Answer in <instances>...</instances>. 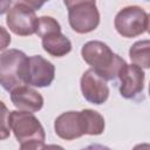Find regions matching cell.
Masks as SVG:
<instances>
[{
  "label": "cell",
  "mask_w": 150,
  "mask_h": 150,
  "mask_svg": "<svg viewBox=\"0 0 150 150\" xmlns=\"http://www.w3.org/2000/svg\"><path fill=\"white\" fill-rule=\"evenodd\" d=\"M81 56L105 81L117 79L122 68L127 64L124 59L115 54L107 43L98 40L86 42L81 48Z\"/></svg>",
  "instance_id": "1"
},
{
  "label": "cell",
  "mask_w": 150,
  "mask_h": 150,
  "mask_svg": "<svg viewBox=\"0 0 150 150\" xmlns=\"http://www.w3.org/2000/svg\"><path fill=\"white\" fill-rule=\"evenodd\" d=\"M8 128L13 131L21 149H42L46 146L45 129L33 112L25 110L9 111Z\"/></svg>",
  "instance_id": "2"
},
{
  "label": "cell",
  "mask_w": 150,
  "mask_h": 150,
  "mask_svg": "<svg viewBox=\"0 0 150 150\" xmlns=\"http://www.w3.org/2000/svg\"><path fill=\"white\" fill-rule=\"evenodd\" d=\"M29 57L19 49L2 50L0 56V83L1 87L12 91L16 87L27 84Z\"/></svg>",
  "instance_id": "3"
},
{
  "label": "cell",
  "mask_w": 150,
  "mask_h": 150,
  "mask_svg": "<svg viewBox=\"0 0 150 150\" xmlns=\"http://www.w3.org/2000/svg\"><path fill=\"white\" fill-rule=\"evenodd\" d=\"M148 14L139 6H127L115 16L114 26L116 32L127 39L142 35L146 30Z\"/></svg>",
  "instance_id": "4"
},
{
  "label": "cell",
  "mask_w": 150,
  "mask_h": 150,
  "mask_svg": "<svg viewBox=\"0 0 150 150\" xmlns=\"http://www.w3.org/2000/svg\"><path fill=\"white\" fill-rule=\"evenodd\" d=\"M6 23L11 32L19 36L36 34L39 18L35 11L25 4H14L7 13Z\"/></svg>",
  "instance_id": "5"
},
{
  "label": "cell",
  "mask_w": 150,
  "mask_h": 150,
  "mask_svg": "<svg viewBox=\"0 0 150 150\" xmlns=\"http://www.w3.org/2000/svg\"><path fill=\"white\" fill-rule=\"evenodd\" d=\"M68 22L71 29L79 34H87L100 25V12L96 4L84 2L68 9Z\"/></svg>",
  "instance_id": "6"
},
{
  "label": "cell",
  "mask_w": 150,
  "mask_h": 150,
  "mask_svg": "<svg viewBox=\"0 0 150 150\" xmlns=\"http://www.w3.org/2000/svg\"><path fill=\"white\" fill-rule=\"evenodd\" d=\"M82 96L89 103L100 105L109 97V87L107 81L102 79L93 68L86 70L80 80Z\"/></svg>",
  "instance_id": "7"
},
{
  "label": "cell",
  "mask_w": 150,
  "mask_h": 150,
  "mask_svg": "<svg viewBox=\"0 0 150 150\" xmlns=\"http://www.w3.org/2000/svg\"><path fill=\"white\" fill-rule=\"evenodd\" d=\"M120 94L124 98H135L137 95H139L143 91L144 88V79L145 74L143 71V68L132 63V64H125L120 75Z\"/></svg>",
  "instance_id": "8"
},
{
  "label": "cell",
  "mask_w": 150,
  "mask_h": 150,
  "mask_svg": "<svg viewBox=\"0 0 150 150\" xmlns=\"http://www.w3.org/2000/svg\"><path fill=\"white\" fill-rule=\"evenodd\" d=\"M55 77V67L47 59L41 55H33L29 57L27 84L32 87L43 88L49 87Z\"/></svg>",
  "instance_id": "9"
},
{
  "label": "cell",
  "mask_w": 150,
  "mask_h": 150,
  "mask_svg": "<svg viewBox=\"0 0 150 150\" xmlns=\"http://www.w3.org/2000/svg\"><path fill=\"white\" fill-rule=\"evenodd\" d=\"M55 134L66 141H73L83 136L80 111H66L59 115L54 121Z\"/></svg>",
  "instance_id": "10"
},
{
  "label": "cell",
  "mask_w": 150,
  "mask_h": 150,
  "mask_svg": "<svg viewBox=\"0 0 150 150\" xmlns=\"http://www.w3.org/2000/svg\"><path fill=\"white\" fill-rule=\"evenodd\" d=\"M9 93L13 105L19 110L36 112L43 107L42 95L34 88L29 87V84H22L20 87H16Z\"/></svg>",
  "instance_id": "11"
},
{
  "label": "cell",
  "mask_w": 150,
  "mask_h": 150,
  "mask_svg": "<svg viewBox=\"0 0 150 150\" xmlns=\"http://www.w3.org/2000/svg\"><path fill=\"white\" fill-rule=\"evenodd\" d=\"M42 48L49 55L54 57H62L70 53L71 42L70 40L60 32H53L41 38Z\"/></svg>",
  "instance_id": "12"
},
{
  "label": "cell",
  "mask_w": 150,
  "mask_h": 150,
  "mask_svg": "<svg viewBox=\"0 0 150 150\" xmlns=\"http://www.w3.org/2000/svg\"><path fill=\"white\" fill-rule=\"evenodd\" d=\"M81 115V122H82V129L84 135L90 136H97L103 134L105 128V122L103 116L93 109H83L80 111Z\"/></svg>",
  "instance_id": "13"
},
{
  "label": "cell",
  "mask_w": 150,
  "mask_h": 150,
  "mask_svg": "<svg viewBox=\"0 0 150 150\" xmlns=\"http://www.w3.org/2000/svg\"><path fill=\"white\" fill-rule=\"evenodd\" d=\"M129 57L132 63L150 69V40L136 41L129 49Z\"/></svg>",
  "instance_id": "14"
},
{
  "label": "cell",
  "mask_w": 150,
  "mask_h": 150,
  "mask_svg": "<svg viewBox=\"0 0 150 150\" xmlns=\"http://www.w3.org/2000/svg\"><path fill=\"white\" fill-rule=\"evenodd\" d=\"M60 30H61V26L54 18L46 16V15L39 18V25H38V30H36L38 36L42 38L49 33L60 32Z\"/></svg>",
  "instance_id": "15"
},
{
  "label": "cell",
  "mask_w": 150,
  "mask_h": 150,
  "mask_svg": "<svg viewBox=\"0 0 150 150\" xmlns=\"http://www.w3.org/2000/svg\"><path fill=\"white\" fill-rule=\"evenodd\" d=\"M47 1H49V0H12L13 4H25V5L29 6L30 8H33L34 11L40 9Z\"/></svg>",
  "instance_id": "16"
},
{
  "label": "cell",
  "mask_w": 150,
  "mask_h": 150,
  "mask_svg": "<svg viewBox=\"0 0 150 150\" xmlns=\"http://www.w3.org/2000/svg\"><path fill=\"white\" fill-rule=\"evenodd\" d=\"M1 105H2V109H4V112H2V135H1V138L5 139L8 136V130L6 128V124H8V112H7V108L4 104V102H1Z\"/></svg>",
  "instance_id": "17"
},
{
  "label": "cell",
  "mask_w": 150,
  "mask_h": 150,
  "mask_svg": "<svg viewBox=\"0 0 150 150\" xmlns=\"http://www.w3.org/2000/svg\"><path fill=\"white\" fill-rule=\"evenodd\" d=\"M84 2H93V4H96V0H63V4L66 5V7L69 9L76 5H80V4H84Z\"/></svg>",
  "instance_id": "18"
},
{
  "label": "cell",
  "mask_w": 150,
  "mask_h": 150,
  "mask_svg": "<svg viewBox=\"0 0 150 150\" xmlns=\"http://www.w3.org/2000/svg\"><path fill=\"white\" fill-rule=\"evenodd\" d=\"M6 1H7L9 5L12 4V0H2V1H1V12H0L1 14H5L6 11L8 9V7H7V5H6Z\"/></svg>",
  "instance_id": "19"
},
{
  "label": "cell",
  "mask_w": 150,
  "mask_h": 150,
  "mask_svg": "<svg viewBox=\"0 0 150 150\" xmlns=\"http://www.w3.org/2000/svg\"><path fill=\"white\" fill-rule=\"evenodd\" d=\"M146 32L150 34V14H148V23H146Z\"/></svg>",
  "instance_id": "20"
},
{
  "label": "cell",
  "mask_w": 150,
  "mask_h": 150,
  "mask_svg": "<svg viewBox=\"0 0 150 150\" xmlns=\"http://www.w3.org/2000/svg\"><path fill=\"white\" fill-rule=\"evenodd\" d=\"M149 95H150V82H149Z\"/></svg>",
  "instance_id": "21"
}]
</instances>
